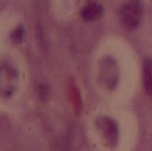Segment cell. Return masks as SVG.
Here are the masks:
<instances>
[{
	"mask_svg": "<svg viewBox=\"0 0 152 151\" xmlns=\"http://www.w3.org/2000/svg\"><path fill=\"white\" fill-rule=\"evenodd\" d=\"M120 21L121 24L129 29H136L143 17V6L140 0H127L120 8Z\"/></svg>",
	"mask_w": 152,
	"mask_h": 151,
	"instance_id": "1",
	"label": "cell"
},
{
	"mask_svg": "<svg viewBox=\"0 0 152 151\" xmlns=\"http://www.w3.org/2000/svg\"><path fill=\"white\" fill-rule=\"evenodd\" d=\"M98 129L100 130L104 139L107 143H117V138H118V128L117 124L114 123L112 119L107 118V117H102L98 119L97 122Z\"/></svg>",
	"mask_w": 152,
	"mask_h": 151,
	"instance_id": "2",
	"label": "cell"
},
{
	"mask_svg": "<svg viewBox=\"0 0 152 151\" xmlns=\"http://www.w3.org/2000/svg\"><path fill=\"white\" fill-rule=\"evenodd\" d=\"M103 14V7L99 4H88L81 11V17L85 20H96Z\"/></svg>",
	"mask_w": 152,
	"mask_h": 151,
	"instance_id": "3",
	"label": "cell"
},
{
	"mask_svg": "<svg viewBox=\"0 0 152 151\" xmlns=\"http://www.w3.org/2000/svg\"><path fill=\"white\" fill-rule=\"evenodd\" d=\"M144 87L146 90V92L150 95V97H152V59H149L145 62L144 64Z\"/></svg>",
	"mask_w": 152,
	"mask_h": 151,
	"instance_id": "4",
	"label": "cell"
}]
</instances>
